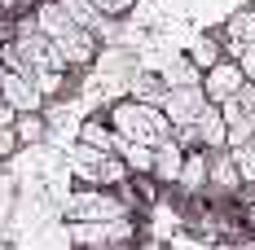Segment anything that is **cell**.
<instances>
[{
    "instance_id": "cell-15",
    "label": "cell",
    "mask_w": 255,
    "mask_h": 250,
    "mask_svg": "<svg viewBox=\"0 0 255 250\" xmlns=\"http://www.w3.org/2000/svg\"><path fill=\"white\" fill-rule=\"evenodd\" d=\"M251 40H255V4H247V9H233L229 18H225V44L238 53L242 44H251Z\"/></svg>"
},
{
    "instance_id": "cell-29",
    "label": "cell",
    "mask_w": 255,
    "mask_h": 250,
    "mask_svg": "<svg viewBox=\"0 0 255 250\" xmlns=\"http://www.w3.org/2000/svg\"><path fill=\"white\" fill-rule=\"evenodd\" d=\"M0 79H4V62H0Z\"/></svg>"
},
{
    "instance_id": "cell-24",
    "label": "cell",
    "mask_w": 255,
    "mask_h": 250,
    "mask_svg": "<svg viewBox=\"0 0 255 250\" xmlns=\"http://www.w3.org/2000/svg\"><path fill=\"white\" fill-rule=\"evenodd\" d=\"M233 62H238L242 79H247V83H255V40H251V44H242V49L233 53Z\"/></svg>"
},
{
    "instance_id": "cell-6",
    "label": "cell",
    "mask_w": 255,
    "mask_h": 250,
    "mask_svg": "<svg viewBox=\"0 0 255 250\" xmlns=\"http://www.w3.org/2000/svg\"><path fill=\"white\" fill-rule=\"evenodd\" d=\"M242 83H247V79H242V71H238V62H233L229 53H225L220 62H211V66L203 71V79H198L203 97H207V101H216V105H220V101H229L233 92L242 88Z\"/></svg>"
},
{
    "instance_id": "cell-4",
    "label": "cell",
    "mask_w": 255,
    "mask_h": 250,
    "mask_svg": "<svg viewBox=\"0 0 255 250\" xmlns=\"http://www.w3.org/2000/svg\"><path fill=\"white\" fill-rule=\"evenodd\" d=\"M66 237L75 250H119V246H136L141 228L136 215L124 220H93V224H66Z\"/></svg>"
},
{
    "instance_id": "cell-16",
    "label": "cell",
    "mask_w": 255,
    "mask_h": 250,
    "mask_svg": "<svg viewBox=\"0 0 255 250\" xmlns=\"http://www.w3.org/2000/svg\"><path fill=\"white\" fill-rule=\"evenodd\" d=\"M158 79H163V88H194V83L203 79V71H198V66H194L185 53H176V57H172V62L158 71Z\"/></svg>"
},
{
    "instance_id": "cell-11",
    "label": "cell",
    "mask_w": 255,
    "mask_h": 250,
    "mask_svg": "<svg viewBox=\"0 0 255 250\" xmlns=\"http://www.w3.org/2000/svg\"><path fill=\"white\" fill-rule=\"evenodd\" d=\"M207 163H211V154L207 150H185L180 158V175H176V189L185 198H198L207 189Z\"/></svg>"
},
{
    "instance_id": "cell-14",
    "label": "cell",
    "mask_w": 255,
    "mask_h": 250,
    "mask_svg": "<svg viewBox=\"0 0 255 250\" xmlns=\"http://www.w3.org/2000/svg\"><path fill=\"white\" fill-rule=\"evenodd\" d=\"M128 97L141 101V105H163V97H167V88H163V79H158V71H132V79H128Z\"/></svg>"
},
{
    "instance_id": "cell-1",
    "label": "cell",
    "mask_w": 255,
    "mask_h": 250,
    "mask_svg": "<svg viewBox=\"0 0 255 250\" xmlns=\"http://www.w3.org/2000/svg\"><path fill=\"white\" fill-rule=\"evenodd\" d=\"M136 193L119 184V189H93V184H79L71 189L66 198L57 202V215L66 220V224H93V220H124L136 211Z\"/></svg>"
},
{
    "instance_id": "cell-10",
    "label": "cell",
    "mask_w": 255,
    "mask_h": 250,
    "mask_svg": "<svg viewBox=\"0 0 255 250\" xmlns=\"http://www.w3.org/2000/svg\"><path fill=\"white\" fill-rule=\"evenodd\" d=\"M189 127H194V145H198V150H207V154L225 150V132H229V127H225V114H220L216 101H207L203 114H198Z\"/></svg>"
},
{
    "instance_id": "cell-13",
    "label": "cell",
    "mask_w": 255,
    "mask_h": 250,
    "mask_svg": "<svg viewBox=\"0 0 255 250\" xmlns=\"http://www.w3.org/2000/svg\"><path fill=\"white\" fill-rule=\"evenodd\" d=\"M31 18H35V31H40L44 40H62V35H66V31L75 26V22H71V13H66V9H62L57 0H40Z\"/></svg>"
},
{
    "instance_id": "cell-22",
    "label": "cell",
    "mask_w": 255,
    "mask_h": 250,
    "mask_svg": "<svg viewBox=\"0 0 255 250\" xmlns=\"http://www.w3.org/2000/svg\"><path fill=\"white\" fill-rule=\"evenodd\" d=\"M233 154V167H238V175H242V184H251L255 180V141H247V145H238Z\"/></svg>"
},
{
    "instance_id": "cell-19",
    "label": "cell",
    "mask_w": 255,
    "mask_h": 250,
    "mask_svg": "<svg viewBox=\"0 0 255 250\" xmlns=\"http://www.w3.org/2000/svg\"><path fill=\"white\" fill-rule=\"evenodd\" d=\"M75 141H84V145H97V150H106V154L119 150V136L110 132V123H106V119H84Z\"/></svg>"
},
{
    "instance_id": "cell-28",
    "label": "cell",
    "mask_w": 255,
    "mask_h": 250,
    "mask_svg": "<svg viewBox=\"0 0 255 250\" xmlns=\"http://www.w3.org/2000/svg\"><path fill=\"white\" fill-rule=\"evenodd\" d=\"M247 202H255V180H251V184H247Z\"/></svg>"
},
{
    "instance_id": "cell-7",
    "label": "cell",
    "mask_w": 255,
    "mask_h": 250,
    "mask_svg": "<svg viewBox=\"0 0 255 250\" xmlns=\"http://www.w3.org/2000/svg\"><path fill=\"white\" fill-rule=\"evenodd\" d=\"M203 105H207V97H203V88L194 83V88H167V97H163V119L172 127H189L198 114H203Z\"/></svg>"
},
{
    "instance_id": "cell-21",
    "label": "cell",
    "mask_w": 255,
    "mask_h": 250,
    "mask_svg": "<svg viewBox=\"0 0 255 250\" xmlns=\"http://www.w3.org/2000/svg\"><path fill=\"white\" fill-rule=\"evenodd\" d=\"M31 83L40 88V97L49 101V97H57V92L66 88V71H62V66H35V71H31Z\"/></svg>"
},
{
    "instance_id": "cell-2",
    "label": "cell",
    "mask_w": 255,
    "mask_h": 250,
    "mask_svg": "<svg viewBox=\"0 0 255 250\" xmlns=\"http://www.w3.org/2000/svg\"><path fill=\"white\" fill-rule=\"evenodd\" d=\"M106 123H110V132H115L119 141L145 145V150L163 145V141L172 136V123L163 119V110H158V105H141V101H132V97L110 101V114H106Z\"/></svg>"
},
{
    "instance_id": "cell-26",
    "label": "cell",
    "mask_w": 255,
    "mask_h": 250,
    "mask_svg": "<svg viewBox=\"0 0 255 250\" xmlns=\"http://www.w3.org/2000/svg\"><path fill=\"white\" fill-rule=\"evenodd\" d=\"M18 150H22V145H18V136H13V127H0V163H9V158H13Z\"/></svg>"
},
{
    "instance_id": "cell-9",
    "label": "cell",
    "mask_w": 255,
    "mask_h": 250,
    "mask_svg": "<svg viewBox=\"0 0 255 250\" xmlns=\"http://www.w3.org/2000/svg\"><path fill=\"white\" fill-rule=\"evenodd\" d=\"M0 97L9 101L18 114H35V110L49 105V101L40 97V88L31 83V75H18V71H4V79H0Z\"/></svg>"
},
{
    "instance_id": "cell-12",
    "label": "cell",
    "mask_w": 255,
    "mask_h": 250,
    "mask_svg": "<svg viewBox=\"0 0 255 250\" xmlns=\"http://www.w3.org/2000/svg\"><path fill=\"white\" fill-rule=\"evenodd\" d=\"M180 158H185V150H180L176 141L167 136L163 145H154V158H150V180L154 184H176V175H180Z\"/></svg>"
},
{
    "instance_id": "cell-3",
    "label": "cell",
    "mask_w": 255,
    "mask_h": 250,
    "mask_svg": "<svg viewBox=\"0 0 255 250\" xmlns=\"http://www.w3.org/2000/svg\"><path fill=\"white\" fill-rule=\"evenodd\" d=\"M66 163H71V175L79 184H93V189H119V184L132 180L119 154H106L97 145H84V141H75L66 150Z\"/></svg>"
},
{
    "instance_id": "cell-23",
    "label": "cell",
    "mask_w": 255,
    "mask_h": 250,
    "mask_svg": "<svg viewBox=\"0 0 255 250\" xmlns=\"http://www.w3.org/2000/svg\"><path fill=\"white\" fill-rule=\"evenodd\" d=\"M93 9H97L102 18H115V22H119V18H128V13L136 9V0H93Z\"/></svg>"
},
{
    "instance_id": "cell-17",
    "label": "cell",
    "mask_w": 255,
    "mask_h": 250,
    "mask_svg": "<svg viewBox=\"0 0 255 250\" xmlns=\"http://www.w3.org/2000/svg\"><path fill=\"white\" fill-rule=\"evenodd\" d=\"M185 57H189L198 71H207L211 62H220V57H225V44H220V35H207V31H203V35H194V40H189Z\"/></svg>"
},
{
    "instance_id": "cell-5",
    "label": "cell",
    "mask_w": 255,
    "mask_h": 250,
    "mask_svg": "<svg viewBox=\"0 0 255 250\" xmlns=\"http://www.w3.org/2000/svg\"><path fill=\"white\" fill-rule=\"evenodd\" d=\"M102 49V40L88 31V26H71L62 40H53V57H57V66H66V71H88L93 66V57Z\"/></svg>"
},
{
    "instance_id": "cell-18",
    "label": "cell",
    "mask_w": 255,
    "mask_h": 250,
    "mask_svg": "<svg viewBox=\"0 0 255 250\" xmlns=\"http://www.w3.org/2000/svg\"><path fill=\"white\" fill-rule=\"evenodd\" d=\"M13 136H18V145H44V141H49L44 110H35V114H18V119H13Z\"/></svg>"
},
{
    "instance_id": "cell-25",
    "label": "cell",
    "mask_w": 255,
    "mask_h": 250,
    "mask_svg": "<svg viewBox=\"0 0 255 250\" xmlns=\"http://www.w3.org/2000/svg\"><path fill=\"white\" fill-rule=\"evenodd\" d=\"M233 105H238L247 119H255V83H242V88L233 92Z\"/></svg>"
},
{
    "instance_id": "cell-27",
    "label": "cell",
    "mask_w": 255,
    "mask_h": 250,
    "mask_svg": "<svg viewBox=\"0 0 255 250\" xmlns=\"http://www.w3.org/2000/svg\"><path fill=\"white\" fill-rule=\"evenodd\" d=\"M13 119H18V110H13L4 97H0V127H13Z\"/></svg>"
},
{
    "instance_id": "cell-8",
    "label": "cell",
    "mask_w": 255,
    "mask_h": 250,
    "mask_svg": "<svg viewBox=\"0 0 255 250\" xmlns=\"http://www.w3.org/2000/svg\"><path fill=\"white\" fill-rule=\"evenodd\" d=\"M247 184H242V175L233 167V154L229 150H216L211 154V163H207V189L203 193H216V198H238Z\"/></svg>"
},
{
    "instance_id": "cell-20",
    "label": "cell",
    "mask_w": 255,
    "mask_h": 250,
    "mask_svg": "<svg viewBox=\"0 0 255 250\" xmlns=\"http://www.w3.org/2000/svg\"><path fill=\"white\" fill-rule=\"evenodd\" d=\"M119 158H124V167H128V175H150V158H154V150H145V145H132V141H119Z\"/></svg>"
}]
</instances>
